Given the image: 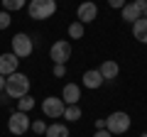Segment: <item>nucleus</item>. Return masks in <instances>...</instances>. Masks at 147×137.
<instances>
[{
    "label": "nucleus",
    "mask_w": 147,
    "mask_h": 137,
    "mask_svg": "<svg viewBox=\"0 0 147 137\" xmlns=\"http://www.w3.org/2000/svg\"><path fill=\"white\" fill-rule=\"evenodd\" d=\"M5 95L7 98H17V100L30 95V79L25 74H20V71L5 76Z\"/></svg>",
    "instance_id": "1"
},
{
    "label": "nucleus",
    "mask_w": 147,
    "mask_h": 137,
    "mask_svg": "<svg viewBox=\"0 0 147 137\" xmlns=\"http://www.w3.org/2000/svg\"><path fill=\"white\" fill-rule=\"evenodd\" d=\"M132 125V118L127 115L125 110H115L110 113L108 118H105V130L110 132V135H125L127 130H130Z\"/></svg>",
    "instance_id": "2"
},
{
    "label": "nucleus",
    "mask_w": 147,
    "mask_h": 137,
    "mask_svg": "<svg viewBox=\"0 0 147 137\" xmlns=\"http://www.w3.org/2000/svg\"><path fill=\"white\" fill-rule=\"evenodd\" d=\"M27 12L32 20H49L57 12V0H30Z\"/></svg>",
    "instance_id": "3"
},
{
    "label": "nucleus",
    "mask_w": 147,
    "mask_h": 137,
    "mask_svg": "<svg viewBox=\"0 0 147 137\" xmlns=\"http://www.w3.org/2000/svg\"><path fill=\"white\" fill-rule=\"evenodd\" d=\"M10 44H12V54H15L17 59H27L34 52V42H32V37L25 34V32H17L15 37L10 39Z\"/></svg>",
    "instance_id": "4"
},
{
    "label": "nucleus",
    "mask_w": 147,
    "mask_h": 137,
    "mask_svg": "<svg viewBox=\"0 0 147 137\" xmlns=\"http://www.w3.org/2000/svg\"><path fill=\"white\" fill-rule=\"evenodd\" d=\"M49 59H52L54 64H66L69 59H71V44H69L66 39H57V42L52 44V49H49Z\"/></svg>",
    "instance_id": "5"
},
{
    "label": "nucleus",
    "mask_w": 147,
    "mask_h": 137,
    "mask_svg": "<svg viewBox=\"0 0 147 137\" xmlns=\"http://www.w3.org/2000/svg\"><path fill=\"white\" fill-rule=\"evenodd\" d=\"M30 118H27V113H20L15 110L10 115V120H7V130H10V135H25L27 130H30Z\"/></svg>",
    "instance_id": "6"
},
{
    "label": "nucleus",
    "mask_w": 147,
    "mask_h": 137,
    "mask_svg": "<svg viewBox=\"0 0 147 137\" xmlns=\"http://www.w3.org/2000/svg\"><path fill=\"white\" fill-rule=\"evenodd\" d=\"M64 100L57 98V95H47V98L42 100V113L44 118H61L64 115Z\"/></svg>",
    "instance_id": "7"
},
{
    "label": "nucleus",
    "mask_w": 147,
    "mask_h": 137,
    "mask_svg": "<svg viewBox=\"0 0 147 137\" xmlns=\"http://www.w3.org/2000/svg\"><path fill=\"white\" fill-rule=\"evenodd\" d=\"M76 17H79L81 25L93 22L96 17H98V5H96V3H91V0H84V3L79 5V10H76Z\"/></svg>",
    "instance_id": "8"
},
{
    "label": "nucleus",
    "mask_w": 147,
    "mask_h": 137,
    "mask_svg": "<svg viewBox=\"0 0 147 137\" xmlns=\"http://www.w3.org/2000/svg\"><path fill=\"white\" fill-rule=\"evenodd\" d=\"M15 71H20V59L12 52H3L0 54V76H10Z\"/></svg>",
    "instance_id": "9"
},
{
    "label": "nucleus",
    "mask_w": 147,
    "mask_h": 137,
    "mask_svg": "<svg viewBox=\"0 0 147 137\" xmlns=\"http://www.w3.org/2000/svg\"><path fill=\"white\" fill-rule=\"evenodd\" d=\"M142 7H145V0H132V3H125L123 5V20L125 22H135L142 17Z\"/></svg>",
    "instance_id": "10"
},
{
    "label": "nucleus",
    "mask_w": 147,
    "mask_h": 137,
    "mask_svg": "<svg viewBox=\"0 0 147 137\" xmlns=\"http://www.w3.org/2000/svg\"><path fill=\"white\" fill-rule=\"evenodd\" d=\"M61 100H64V105H79V100H81V86L79 83H66L61 91Z\"/></svg>",
    "instance_id": "11"
},
{
    "label": "nucleus",
    "mask_w": 147,
    "mask_h": 137,
    "mask_svg": "<svg viewBox=\"0 0 147 137\" xmlns=\"http://www.w3.org/2000/svg\"><path fill=\"white\" fill-rule=\"evenodd\" d=\"M98 74L103 76V81H113V79H118V74H120V66H118V61L108 59V61H103L98 66Z\"/></svg>",
    "instance_id": "12"
},
{
    "label": "nucleus",
    "mask_w": 147,
    "mask_h": 137,
    "mask_svg": "<svg viewBox=\"0 0 147 137\" xmlns=\"http://www.w3.org/2000/svg\"><path fill=\"white\" fill-rule=\"evenodd\" d=\"M103 86V76L98 74V68H88V71H84V88L88 91H96Z\"/></svg>",
    "instance_id": "13"
},
{
    "label": "nucleus",
    "mask_w": 147,
    "mask_h": 137,
    "mask_svg": "<svg viewBox=\"0 0 147 137\" xmlns=\"http://www.w3.org/2000/svg\"><path fill=\"white\" fill-rule=\"evenodd\" d=\"M132 37L140 44H147V17H140L132 22Z\"/></svg>",
    "instance_id": "14"
},
{
    "label": "nucleus",
    "mask_w": 147,
    "mask_h": 137,
    "mask_svg": "<svg viewBox=\"0 0 147 137\" xmlns=\"http://www.w3.org/2000/svg\"><path fill=\"white\" fill-rule=\"evenodd\" d=\"M44 135L47 137H69V127L61 125V122H52V125H47Z\"/></svg>",
    "instance_id": "15"
},
{
    "label": "nucleus",
    "mask_w": 147,
    "mask_h": 137,
    "mask_svg": "<svg viewBox=\"0 0 147 137\" xmlns=\"http://www.w3.org/2000/svg\"><path fill=\"white\" fill-rule=\"evenodd\" d=\"M81 115H84V113H81V105H66L61 118L69 120V122H76V120H81Z\"/></svg>",
    "instance_id": "16"
},
{
    "label": "nucleus",
    "mask_w": 147,
    "mask_h": 137,
    "mask_svg": "<svg viewBox=\"0 0 147 137\" xmlns=\"http://www.w3.org/2000/svg\"><path fill=\"white\" fill-rule=\"evenodd\" d=\"M34 105H37V100L32 98V95H25V98L17 100V110H20V113H30Z\"/></svg>",
    "instance_id": "17"
},
{
    "label": "nucleus",
    "mask_w": 147,
    "mask_h": 137,
    "mask_svg": "<svg viewBox=\"0 0 147 137\" xmlns=\"http://www.w3.org/2000/svg\"><path fill=\"white\" fill-rule=\"evenodd\" d=\"M3 3V10L5 12H17L25 7V0H0Z\"/></svg>",
    "instance_id": "18"
},
{
    "label": "nucleus",
    "mask_w": 147,
    "mask_h": 137,
    "mask_svg": "<svg viewBox=\"0 0 147 137\" xmlns=\"http://www.w3.org/2000/svg\"><path fill=\"white\" fill-rule=\"evenodd\" d=\"M84 27L86 25H81L79 20L71 22V25H69V37H71V39H84Z\"/></svg>",
    "instance_id": "19"
},
{
    "label": "nucleus",
    "mask_w": 147,
    "mask_h": 137,
    "mask_svg": "<svg viewBox=\"0 0 147 137\" xmlns=\"http://www.w3.org/2000/svg\"><path fill=\"white\" fill-rule=\"evenodd\" d=\"M30 130L34 132V135H44V132H47V122H44V120H34L30 125Z\"/></svg>",
    "instance_id": "20"
},
{
    "label": "nucleus",
    "mask_w": 147,
    "mask_h": 137,
    "mask_svg": "<svg viewBox=\"0 0 147 137\" xmlns=\"http://www.w3.org/2000/svg\"><path fill=\"white\" fill-rule=\"evenodd\" d=\"M10 25H12V17H10V12L0 10V30H7Z\"/></svg>",
    "instance_id": "21"
},
{
    "label": "nucleus",
    "mask_w": 147,
    "mask_h": 137,
    "mask_svg": "<svg viewBox=\"0 0 147 137\" xmlns=\"http://www.w3.org/2000/svg\"><path fill=\"white\" fill-rule=\"evenodd\" d=\"M52 74L57 76V79H64V76H66V64H54Z\"/></svg>",
    "instance_id": "22"
},
{
    "label": "nucleus",
    "mask_w": 147,
    "mask_h": 137,
    "mask_svg": "<svg viewBox=\"0 0 147 137\" xmlns=\"http://www.w3.org/2000/svg\"><path fill=\"white\" fill-rule=\"evenodd\" d=\"M108 5L113 7V10H123V5H125V0H108Z\"/></svg>",
    "instance_id": "23"
},
{
    "label": "nucleus",
    "mask_w": 147,
    "mask_h": 137,
    "mask_svg": "<svg viewBox=\"0 0 147 137\" xmlns=\"http://www.w3.org/2000/svg\"><path fill=\"white\" fill-rule=\"evenodd\" d=\"M93 137H113V135H110L108 130H96V132H93Z\"/></svg>",
    "instance_id": "24"
},
{
    "label": "nucleus",
    "mask_w": 147,
    "mask_h": 137,
    "mask_svg": "<svg viewBox=\"0 0 147 137\" xmlns=\"http://www.w3.org/2000/svg\"><path fill=\"white\" fill-rule=\"evenodd\" d=\"M96 130H105V118H100V120H96Z\"/></svg>",
    "instance_id": "25"
},
{
    "label": "nucleus",
    "mask_w": 147,
    "mask_h": 137,
    "mask_svg": "<svg viewBox=\"0 0 147 137\" xmlns=\"http://www.w3.org/2000/svg\"><path fill=\"white\" fill-rule=\"evenodd\" d=\"M5 91V76H0V93Z\"/></svg>",
    "instance_id": "26"
},
{
    "label": "nucleus",
    "mask_w": 147,
    "mask_h": 137,
    "mask_svg": "<svg viewBox=\"0 0 147 137\" xmlns=\"http://www.w3.org/2000/svg\"><path fill=\"white\" fill-rule=\"evenodd\" d=\"M142 17H147V0H145V7H142Z\"/></svg>",
    "instance_id": "27"
},
{
    "label": "nucleus",
    "mask_w": 147,
    "mask_h": 137,
    "mask_svg": "<svg viewBox=\"0 0 147 137\" xmlns=\"http://www.w3.org/2000/svg\"><path fill=\"white\" fill-rule=\"evenodd\" d=\"M140 137H147V132H142V135H140Z\"/></svg>",
    "instance_id": "28"
}]
</instances>
